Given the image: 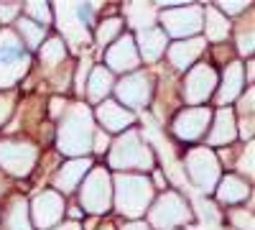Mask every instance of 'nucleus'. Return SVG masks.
Masks as SVG:
<instances>
[{
    "label": "nucleus",
    "instance_id": "f257e3e1",
    "mask_svg": "<svg viewBox=\"0 0 255 230\" xmlns=\"http://www.w3.org/2000/svg\"><path fill=\"white\" fill-rule=\"evenodd\" d=\"M92 138H95V123L87 105H72L61 118L59 125V151L72 159H84L92 151Z\"/></svg>",
    "mask_w": 255,
    "mask_h": 230
},
{
    "label": "nucleus",
    "instance_id": "f03ea898",
    "mask_svg": "<svg viewBox=\"0 0 255 230\" xmlns=\"http://www.w3.org/2000/svg\"><path fill=\"white\" fill-rule=\"evenodd\" d=\"M113 197L120 215L138 220L153 202V184L140 174H118L113 182Z\"/></svg>",
    "mask_w": 255,
    "mask_h": 230
},
{
    "label": "nucleus",
    "instance_id": "7ed1b4c3",
    "mask_svg": "<svg viewBox=\"0 0 255 230\" xmlns=\"http://www.w3.org/2000/svg\"><path fill=\"white\" fill-rule=\"evenodd\" d=\"M110 166L115 172H120V174L130 172V169L148 172V169H153V166H156V156H153L151 149H148V143L140 138L138 131L128 128L110 146Z\"/></svg>",
    "mask_w": 255,
    "mask_h": 230
},
{
    "label": "nucleus",
    "instance_id": "20e7f679",
    "mask_svg": "<svg viewBox=\"0 0 255 230\" xmlns=\"http://www.w3.org/2000/svg\"><path fill=\"white\" fill-rule=\"evenodd\" d=\"M31 59L20 46V38L10 31H0V87H13L15 82L28 72Z\"/></svg>",
    "mask_w": 255,
    "mask_h": 230
},
{
    "label": "nucleus",
    "instance_id": "39448f33",
    "mask_svg": "<svg viewBox=\"0 0 255 230\" xmlns=\"http://www.w3.org/2000/svg\"><path fill=\"white\" fill-rule=\"evenodd\" d=\"M79 202L90 215H105L113 207V179L102 166H92L90 174L82 179Z\"/></svg>",
    "mask_w": 255,
    "mask_h": 230
},
{
    "label": "nucleus",
    "instance_id": "423d86ee",
    "mask_svg": "<svg viewBox=\"0 0 255 230\" xmlns=\"http://www.w3.org/2000/svg\"><path fill=\"white\" fill-rule=\"evenodd\" d=\"M95 5L92 3H59L56 18L64 38L72 41L74 46H87L90 44V20H92Z\"/></svg>",
    "mask_w": 255,
    "mask_h": 230
},
{
    "label": "nucleus",
    "instance_id": "0eeeda50",
    "mask_svg": "<svg viewBox=\"0 0 255 230\" xmlns=\"http://www.w3.org/2000/svg\"><path fill=\"white\" fill-rule=\"evenodd\" d=\"M148 220L156 230H171L191 220V210L179 192H163L148 207Z\"/></svg>",
    "mask_w": 255,
    "mask_h": 230
},
{
    "label": "nucleus",
    "instance_id": "6e6552de",
    "mask_svg": "<svg viewBox=\"0 0 255 230\" xmlns=\"http://www.w3.org/2000/svg\"><path fill=\"white\" fill-rule=\"evenodd\" d=\"M186 172H189V179L194 182L197 190L207 195L220 182V161L212 149L199 146V149H191L186 154Z\"/></svg>",
    "mask_w": 255,
    "mask_h": 230
},
{
    "label": "nucleus",
    "instance_id": "1a4fd4ad",
    "mask_svg": "<svg viewBox=\"0 0 255 230\" xmlns=\"http://www.w3.org/2000/svg\"><path fill=\"white\" fill-rule=\"evenodd\" d=\"M161 23L163 28L176 36L179 41L189 38V36H197L204 26V8L202 5H168L161 13Z\"/></svg>",
    "mask_w": 255,
    "mask_h": 230
},
{
    "label": "nucleus",
    "instance_id": "9d476101",
    "mask_svg": "<svg viewBox=\"0 0 255 230\" xmlns=\"http://www.w3.org/2000/svg\"><path fill=\"white\" fill-rule=\"evenodd\" d=\"M38 149L28 141H0V169L13 177H28L36 166Z\"/></svg>",
    "mask_w": 255,
    "mask_h": 230
},
{
    "label": "nucleus",
    "instance_id": "9b49d317",
    "mask_svg": "<svg viewBox=\"0 0 255 230\" xmlns=\"http://www.w3.org/2000/svg\"><path fill=\"white\" fill-rule=\"evenodd\" d=\"M67 213L61 195L54 190H44L33 197V202L28 205V215H31V225H36L38 230H51L59 225V220Z\"/></svg>",
    "mask_w": 255,
    "mask_h": 230
},
{
    "label": "nucleus",
    "instance_id": "f8f14e48",
    "mask_svg": "<svg viewBox=\"0 0 255 230\" xmlns=\"http://www.w3.org/2000/svg\"><path fill=\"white\" fill-rule=\"evenodd\" d=\"M113 90L128 110L130 108H145L151 95H153V79L148 72H130V74H125Z\"/></svg>",
    "mask_w": 255,
    "mask_h": 230
},
{
    "label": "nucleus",
    "instance_id": "ddd939ff",
    "mask_svg": "<svg viewBox=\"0 0 255 230\" xmlns=\"http://www.w3.org/2000/svg\"><path fill=\"white\" fill-rule=\"evenodd\" d=\"M217 72L212 64H194L189 69L186 79H184V100L189 105H199L207 97H212V92L217 90Z\"/></svg>",
    "mask_w": 255,
    "mask_h": 230
},
{
    "label": "nucleus",
    "instance_id": "4468645a",
    "mask_svg": "<svg viewBox=\"0 0 255 230\" xmlns=\"http://www.w3.org/2000/svg\"><path fill=\"white\" fill-rule=\"evenodd\" d=\"M209 125H212V110L197 105V108H184L174 118L171 131L179 141H199L207 133Z\"/></svg>",
    "mask_w": 255,
    "mask_h": 230
},
{
    "label": "nucleus",
    "instance_id": "2eb2a0df",
    "mask_svg": "<svg viewBox=\"0 0 255 230\" xmlns=\"http://www.w3.org/2000/svg\"><path fill=\"white\" fill-rule=\"evenodd\" d=\"M105 61H108L110 72H120V74H130L138 72V49H135V38L123 33V38H115V44L108 46V54H105Z\"/></svg>",
    "mask_w": 255,
    "mask_h": 230
},
{
    "label": "nucleus",
    "instance_id": "dca6fc26",
    "mask_svg": "<svg viewBox=\"0 0 255 230\" xmlns=\"http://www.w3.org/2000/svg\"><path fill=\"white\" fill-rule=\"evenodd\" d=\"M97 120L105 131L110 133H125L135 123V113L123 108L115 100H102V105L97 108Z\"/></svg>",
    "mask_w": 255,
    "mask_h": 230
},
{
    "label": "nucleus",
    "instance_id": "f3484780",
    "mask_svg": "<svg viewBox=\"0 0 255 230\" xmlns=\"http://www.w3.org/2000/svg\"><path fill=\"white\" fill-rule=\"evenodd\" d=\"M92 169V161L84 156V159H72L67 164H61V169L56 172L54 177V187H56V192L59 195H72L77 187L82 184V179L90 174Z\"/></svg>",
    "mask_w": 255,
    "mask_h": 230
},
{
    "label": "nucleus",
    "instance_id": "a211bd4d",
    "mask_svg": "<svg viewBox=\"0 0 255 230\" xmlns=\"http://www.w3.org/2000/svg\"><path fill=\"white\" fill-rule=\"evenodd\" d=\"M204 38L202 36H194V38H184V41H176V44L168 46V59L176 69H191L197 64V59L202 56L204 51Z\"/></svg>",
    "mask_w": 255,
    "mask_h": 230
},
{
    "label": "nucleus",
    "instance_id": "6ab92c4d",
    "mask_svg": "<svg viewBox=\"0 0 255 230\" xmlns=\"http://www.w3.org/2000/svg\"><path fill=\"white\" fill-rule=\"evenodd\" d=\"M215 195L220 205H240L245 202V197H250V184L238 174H225L215 187Z\"/></svg>",
    "mask_w": 255,
    "mask_h": 230
},
{
    "label": "nucleus",
    "instance_id": "aec40b11",
    "mask_svg": "<svg viewBox=\"0 0 255 230\" xmlns=\"http://www.w3.org/2000/svg\"><path fill=\"white\" fill-rule=\"evenodd\" d=\"M243 85H245L243 64H240V61H230V64L225 67V74H222V85H220V90H217V102H220L222 108L230 105L232 100L240 97Z\"/></svg>",
    "mask_w": 255,
    "mask_h": 230
},
{
    "label": "nucleus",
    "instance_id": "412c9836",
    "mask_svg": "<svg viewBox=\"0 0 255 230\" xmlns=\"http://www.w3.org/2000/svg\"><path fill=\"white\" fill-rule=\"evenodd\" d=\"M215 123H212V133H209V146H222V143H232L238 138V128H235V113L230 108H220L217 113H212ZM207 146V149H209Z\"/></svg>",
    "mask_w": 255,
    "mask_h": 230
},
{
    "label": "nucleus",
    "instance_id": "4be33fe9",
    "mask_svg": "<svg viewBox=\"0 0 255 230\" xmlns=\"http://www.w3.org/2000/svg\"><path fill=\"white\" fill-rule=\"evenodd\" d=\"M135 49L140 51L138 56H143L145 61H156L163 51H166V44H168V41H166V33L161 31V28H140L138 31V38H135Z\"/></svg>",
    "mask_w": 255,
    "mask_h": 230
},
{
    "label": "nucleus",
    "instance_id": "5701e85b",
    "mask_svg": "<svg viewBox=\"0 0 255 230\" xmlns=\"http://www.w3.org/2000/svg\"><path fill=\"white\" fill-rule=\"evenodd\" d=\"M113 72L108 69V67H95L92 72H90V77H87V97L92 100V102H102L105 97H108L110 92H113Z\"/></svg>",
    "mask_w": 255,
    "mask_h": 230
},
{
    "label": "nucleus",
    "instance_id": "b1692460",
    "mask_svg": "<svg viewBox=\"0 0 255 230\" xmlns=\"http://www.w3.org/2000/svg\"><path fill=\"white\" fill-rule=\"evenodd\" d=\"M204 33L209 41H222L227 33H230V20L215 8V5H209L204 10Z\"/></svg>",
    "mask_w": 255,
    "mask_h": 230
},
{
    "label": "nucleus",
    "instance_id": "393cba45",
    "mask_svg": "<svg viewBox=\"0 0 255 230\" xmlns=\"http://www.w3.org/2000/svg\"><path fill=\"white\" fill-rule=\"evenodd\" d=\"M5 225L8 230H33L31 215H28V202L23 197H15L5 213Z\"/></svg>",
    "mask_w": 255,
    "mask_h": 230
},
{
    "label": "nucleus",
    "instance_id": "a878e982",
    "mask_svg": "<svg viewBox=\"0 0 255 230\" xmlns=\"http://www.w3.org/2000/svg\"><path fill=\"white\" fill-rule=\"evenodd\" d=\"M15 28H18L20 38H23V44H26L28 49H38L41 41H44V33H46L44 26L33 23V20H28V18H18V20H15Z\"/></svg>",
    "mask_w": 255,
    "mask_h": 230
},
{
    "label": "nucleus",
    "instance_id": "bb28decb",
    "mask_svg": "<svg viewBox=\"0 0 255 230\" xmlns=\"http://www.w3.org/2000/svg\"><path fill=\"white\" fill-rule=\"evenodd\" d=\"M128 20H130L133 26H138V31L140 28H151V23L156 20V8L153 5H143V3H133V5H128Z\"/></svg>",
    "mask_w": 255,
    "mask_h": 230
},
{
    "label": "nucleus",
    "instance_id": "cd10ccee",
    "mask_svg": "<svg viewBox=\"0 0 255 230\" xmlns=\"http://www.w3.org/2000/svg\"><path fill=\"white\" fill-rule=\"evenodd\" d=\"M64 59H67V49H64L61 38H49L46 44H41V61L46 67H56Z\"/></svg>",
    "mask_w": 255,
    "mask_h": 230
},
{
    "label": "nucleus",
    "instance_id": "c85d7f7f",
    "mask_svg": "<svg viewBox=\"0 0 255 230\" xmlns=\"http://www.w3.org/2000/svg\"><path fill=\"white\" fill-rule=\"evenodd\" d=\"M120 33H123V20L120 18H108V20H102V23L97 26L95 38H97L100 46H110Z\"/></svg>",
    "mask_w": 255,
    "mask_h": 230
},
{
    "label": "nucleus",
    "instance_id": "c756f323",
    "mask_svg": "<svg viewBox=\"0 0 255 230\" xmlns=\"http://www.w3.org/2000/svg\"><path fill=\"white\" fill-rule=\"evenodd\" d=\"M26 18L38 26H46V23H51L54 10L49 3H26Z\"/></svg>",
    "mask_w": 255,
    "mask_h": 230
},
{
    "label": "nucleus",
    "instance_id": "7c9ffc66",
    "mask_svg": "<svg viewBox=\"0 0 255 230\" xmlns=\"http://www.w3.org/2000/svg\"><path fill=\"white\" fill-rule=\"evenodd\" d=\"M230 220H232V228H238V230H253L255 228L253 210H232Z\"/></svg>",
    "mask_w": 255,
    "mask_h": 230
},
{
    "label": "nucleus",
    "instance_id": "2f4dec72",
    "mask_svg": "<svg viewBox=\"0 0 255 230\" xmlns=\"http://www.w3.org/2000/svg\"><path fill=\"white\" fill-rule=\"evenodd\" d=\"M238 51L245 56L253 54V23H248V28L238 31Z\"/></svg>",
    "mask_w": 255,
    "mask_h": 230
},
{
    "label": "nucleus",
    "instance_id": "473e14b6",
    "mask_svg": "<svg viewBox=\"0 0 255 230\" xmlns=\"http://www.w3.org/2000/svg\"><path fill=\"white\" fill-rule=\"evenodd\" d=\"M238 169L250 179L253 177V143L248 141V146H245V151H243V156H240V161H238Z\"/></svg>",
    "mask_w": 255,
    "mask_h": 230
},
{
    "label": "nucleus",
    "instance_id": "72a5a7b5",
    "mask_svg": "<svg viewBox=\"0 0 255 230\" xmlns=\"http://www.w3.org/2000/svg\"><path fill=\"white\" fill-rule=\"evenodd\" d=\"M18 13H20L18 3H0V23H10V20H15Z\"/></svg>",
    "mask_w": 255,
    "mask_h": 230
},
{
    "label": "nucleus",
    "instance_id": "f704fd0d",
    "mask_svg": "<svg viewBox=\"0 0 255 230\" xmlns=\"http://www.w3.org/2000/svg\"><path fill=\"white\" fill-rule=\"evenodd\" d=\"M245 8H250L248 3H240V0H232V3H220L217 5V10L227 18V15H238V13H243Z\"/></svg>",
    "mask_w": 255,
    "mask_h": 230
},
{
    "label": "nucleus",
    "instance_id": "c9c22d12",
    "mask_svg": "<svg viewBox=\"0 0 255 230\" xmlns=\"http://www.w3.org/2000/svg\"><path fill=\"white\" fill-rule=\"evenodd\" d=\"M90 64H92L90 59H82V61H79V69H77V90H79V92L84 90V85H87V72H90Z\"/></svg>",
    "mask_w": 255,
    "mask_h": 230
},
{
    "label": "nucleus",
    "instance_id": "e433bc0d",
    "mask_svg": "<svg viewBox=\"0 0 255 230\" xmlns=\"http://www.w3.org/2000/svg\"><path fill=\"white\" fill-rule=\"evenodd\" d=\"M13 113V97L10 95H0V125H3Z\"/></svg>",
    "mask_w": 255,
    "mask_h": 230
},
{
    "label": "nucleus",
    "instance_id": "4c0bfd02",
    "mask_svg": "<svg viewBox=\"0 0 255 230\" xmlns=\"http://www.w3.org/2000/svg\"><path fill=\"white\" fill-rule=\"evenodd\" d=\"M108 149H110L108 136H105V133H95V138H92V151L102 154V151H108Z\"/></svg>",
    "mask_w": 255,
    "mask_h": 230
},
{
    "label": "nucleus",
    "instance_id": "58836bf2",
    "mask_svg": "<svg viewBox=\"0 0 255 230\" xmlns=\"http://www.w3.org/2000/svg\"><path fill=\"white\" fill-rule=\"evenodd\" d=\"M240 113H243V115H245V113L253 115V87L248 90L245 97H240Z\"/></svg>",
    "mask_w": 255,
    "mask_h": 230
},
{
    "label": "nucleus",
    "instance_id": "ea45409f",
    "mask_svg": "<svg viewBox=\"0 0 255 230\" xmlns=\"http://www.w3.org/2000/svg\"><path fill=\"white\" fill-rule=\"evenodd\" d=\"M64 105H67V102H64V100H59V97H54V100H51V115L56 118L59 113H64Z\"/></svg>",
    "mask_w": 255,
    "mask_h": 230
},
{
    "label": "nucleus",
    "instance_id": "a19ab883",
    "mask_svg": "<svg viewBox=\"0 0 255 230\" xmlns=\"http://www.w3.org/2000/svg\"><path fill=\"white\" fill-rule=\"evenodd\" d=\"M120 230H151V225H145V223H128V225H123Z\"/></svg>",
    "mask_w": 255,
    "mask_h": 230
},
{
    "label": "nucleus",
    "instance_id": "79ce46f5",
    "mask_svg": "<svg viewBox=\"0 0 255 230\" xmlns=\"http://www.w3.org/2000/svg\"><path fill=\"white\" fill-rule=\"evenodd\" d=\"M51 230H82V225H79L77 220H72V223H61V225H56V228H51Z\"/></svg>",
    "mask_w": 255,
    "mask_h": 230
},
{
    "label": "nucleus",
    "instance_id": "37998d69",
    "mask_svg": "<svg viewBox=\"0 0 255 230\" xmlns=\"http://www.w3.org/2000/svg\"><path fill=\"white\" fill-rule=\"evenodd\" d=\"M248 79L253 82V61H248Z\"/></svg>",
    "mask_w": 255,
    "mask_h": 230
}]
</instances>
